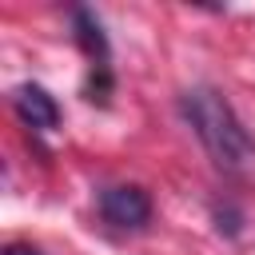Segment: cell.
Instances as JSON below:
<instances>
[{
    "label": "cell",
    "instance_id": "cell-1",
    "mask_svg": "<svg viewBox=\"0 0 255 255\" xmlns=\"http://www.w3.org/2000/svg\"><path fill=\"white\" fill-rule=\"evenodd\" d=\"M179 112L223 175L243 179L255 171V143H251L243 120L235 116V108L215 88H187L179 96Z\"/></svg>",
    "mask_w": 255,
    "mask_h": 255
},
{
    "label": "cell",
    "instance_id": "cell-2",
    "mask_svg": "<svg viewBox=\"0 0 255 255\" xmlns=\"http://www.w3.org/2000/svg\"><path fill=\"white\" fill-rule=\"evenodd\" d=\"M100 215L120 231H139L151 219V195L139 183H112L100 191Z\"/></svg>",
    "mask_w": 255,
    "mask_h": 255
},
{
    "label": "cell",
    "instance_id": "cell-3",
    "mask_svg": "<svg viewBox=\"0 0 255 255\" xmlns=\"http://www.w3.org/2000/svg\"><path fill=\"white\" fill-rule=\"evenodd\" d=\"M12 108H16V116H20L28 128H36V131H52V128L60 124V104H56L40 84H20V88L12 92Z\"/></svg>",
    "mask_w": 255,
    "mask_h": 255
},
{
    "label": "cell",
    "instance_id": "cell-4",
    "mask_svg": "<svg viewBox=\"0 0 255 255\" xmlns=\"http://www.w3.org/2000/svg\"><path fill=\"white\" fill-rule=\"evenodd\" d=\"M4 255H40V251H32V247H20V243H16V247H8Z\"/></svg>",
    "mask_w": 255,
    "mask_h": 255
}]
</instances>
